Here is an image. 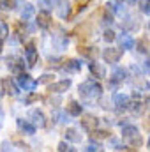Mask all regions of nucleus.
<instances>
[{
    "label": "nucleus",
    "instance_id": "nucleus-1",
    "mask_svg": "<svg viewBox=\"0 0 150 152\" xmlns=\"http://www.w3.org/2000/svg\"><path fill=\"white\" fill-rule=\"evenodd\" d=\"M103 85L97 81V80H85L83 83H79L78 87V92L81 96L83 101H95V99H101L103 97Z\"/></svg>",
    "mask_w": 150,
    "mask_h": 152
},
{
    "label": "nucleus",
    "instance_id": "nucleus-2",
    "mask_svg": "<svg viewBox=\"0 0 150 152\" xmlns=\"http://www.w3.org/2000/svg\"><path fill=\"white\" fill-rule=\"evenodd\" d=\"M122 140H124L129 147H133V149L141 147V143H143L141 133H140L138 126H134V124H125V126H122Z\"/></svg>",
    "mask_w": 150,
    "mask_h": 152
},
{
    "label": "nucleus",
    "instance_id": "nucleus-3",
    "mask_svg": "<svg viewBox=\"0 0 150 152\" xmlns=\"http://www.w3.org/2000/svg\"><path fill=\"white\" fill-rule=\"evenodd\" d=\"M129 78V71L124 69V67H115L111 73V78L108 80V87L110 88H117L118 85H122L125 80Z\"/></svg>",
    "mask_w": 150,
    "mask_h": 152
},
{
    "label": "nucleus",
    "instance_id": "nucleus-4",
    "mask_svg": "<svg viewBox=\"0 0 150 152\" xmlns=\"http://www.w3.org/2000/svg\"><path fill=\"white\" fill-rule=\"evenodd\" d=\"M122 55H124V51L120 50V48H106L104 51H103V60L106 62V64H110V66H117L118 62H120V58H122Z\"/></svg>",
    "mask_w": 150,
    "mask_h": 152
},
{
    "label": "nucleus",
    "instance_id": "nucleus-5",
    "mask_svg": "<svg viewBox=\"0 0 150 152\" xmlns=\"http://www.w3.org/2000/svg\"><path fill=\"white\" fill-rule=\"evenodd\" d=\"M140 27H141V20H140V16H136V14H125V16H124L122 28H124L125 32H138Z\"/></svg>",
    "mask_w": 150,
    "mask_h": 152
},
{
    "label": "nucleus",
    "instance_id": "nucleus-6",
    "mask_svg": "<svg viewBox=\"0 0 150 152\" xmlns=\"http://www.w3.org/2000/svg\"><path fill=\"white\" fill-rule=\"evenodd\" d=\"M16 83H18V87H20L21 90H25V92H34L36 87H37V80H34L30 75H25V73L16 78Z\"/></svg>",
    "mask_w": 150,
    "mask_h": 152
},
{
    "label": "nucleus",
    "instance_id": "nucleus-7",
    "mask_svg": "<svg viewBox=\"0 0 150 152\" xmlns=\"http://www.w3.org/2000/svg\"><path fill=\"white\" fill-rule=\"evenodd\" d=\"M71 85H73L71 78H66V80H60V81H55V83H51V85L48 87V90H50V94H51V96H53V94L60 96V94L67 92V90L71 88Z\"/></svg>",
    "mask_w": 150,
    "mask_h": 152
},
{
    "label": "nucleus",
    "instance_id": "nucleus-8",
    "mask_svg": "<svg viewBox=\"0 0 150 152\" xmlns=\"http://www.w3.org/2000/svg\"><path fill=\"white\" fill-rule=\"evenodd\" d=\"M28 120L39 127V129H42V127H46V124H48V120H46V115L42 110H39V108H34V110H30V113H28Z\"/></svg>",
    "mask_w": 150,
    "mask_h": 152
},
{
    "label": "nucleus",
    "instance_id": "nucleus-9",
    "mask_svg": "<svg viewBox=\"0 0 150 152\" xmlns=\"http://www.w3.org/2000/svg\"><path fill=\"white\" fill-rule=\"evenodd\" d=\"M79 124H81V127L87 133H95L97 131V126H99V118L94 117V115H81Z\"/></svg>",
    "mask_w": 150,
    "mask_h": 152
},
{
    "label": "nucleus",
    "instance_id": "nucleus-10",
    "mask_svg": "<svg viewBox=\"0 0 150 152\" xmlns=\"http://www.w3.org/2000/svg\"><path fill=\"white\" fill-rule=\"evenodd\" d=\"M0 85H2L4 94H7V96H11V97H16V96L20 94V87H18V83L12 81L11 78H2Z\"/></svg>",
    "mask_w": 150,
    "mask_h": 152
},
{
    "label": "nucleus",
    "instance_id": "nucleus-11",
    "mask_svg": "<svg viewBox=\"0 0 150 152\" xmlns=\"http://www.w3.org/2000/svg\"><path fill=\"white\" fill-rule=\"evenodd\" d=\"M16 126H18V131L21 134H27V136H34L36 131H37V127L30 120H25V118H18L16 120Z\"/></svg>",
    "mask_w": 150,
    "mask_h": 152
},
{
    "label": "nucleus",
    "instance_id": "nucleus-12",
    "mask_svg": "<svg viewBox=\"0 0 150 152\" xmlns=\"http://www.w3.org/2000/svg\"><path fill=\"white\" fill-rule=\"evenodd\" d=\"M25 60L23 58H18V57H9L7 58V67L14 73V75H23V71H25Z\"/></svg>",
    "mask_w": 150,
    "mask_h": 152
},
{
    "label": "nucleus",
    "instance_id": "nucleus-13",
    "mask_svg": "<svg viewBox=\"0 0 150 152\" xmlns=\"http://www.w3.org/2000/svg\"><path fill=\"white\" fill-rule=\"evenodd\" d=\"M129 103H131V97L127 94H124V92H115L113 94V106L117 110H127Z\"/></svg>",
    "mask_w": 150,
    "mask_h": 152
},
{
    "label": "nucleus",
    "instance_id": "nucleus-14",
    "mask_svg": "<svg viewBox=\"0 0 150 152\" xmlns=\"http://www.w3.org/2000/svg\"><path fill=\"white\" fill-rule=\"evenodd\" d=\"M81 67H83V62H81L79 58H67V60L60 66V69H62L64 73H79Z\"/></svg>",
    "mask_w": 150,
    "mask_h": 152
},
{
    "label": "nucleus",
    "instance_id": "nucleus-15",
    "mask_svg": "<svg viewBox=\"0 0 150 152\" xmlns=\"http://www.w3.org/2000/svg\"><path fill=\"white\" fill-rule=\"evenodd\" d=\"M37 58H39V53L36 50V46H34V42L27 44V48H25V62H27V66L34 67L37 64Z\"/></svg>",
    "mask_w": 150,
    "mask_h": 152
},
{
    "label": "nucleus",
    "instance_id": "nucleus-16",
    "mask_svg": "<svg viewBox=\"0 0 150 152\" xmlns=\"http://www.w3.org/2000/svg\"><path fill=\"white\" fill-rule=\"evenodd\" d=\"M88 71H90V75L94 76L97 81H99V80H103V78H106V67H104L103 64H99L97 60L88 64Z\"/></svg>",
    "mask_w": 150,
    "mask_h": 152
},
{
    "label": "nucleus",
    "instance_id": "nucleus-17",
    "mask_svg": "<svg viewBox=\"0 0 150 152\" xmlns=\"http://www.w3.org/2000/svg\"><path fill=\"white\" fill-rule=\"evenodd\" d=\"M36 25L42 30H48L51 25V14L48 11H39V14L36 16Z\"/></svg>",
    "mask_w": 150,
    "mask_h": 152
},
{
    "label": "nucleus",
    "instance_id": "nucleus-18",
    "mask_svg": "<svg viewBox=\"0 0 150 152\" xmlns=\"http://www.w3.org/2000/svg\"><path fill=\"white\" fill-rule=\"evenodd\" d=\"M117 39H118V42H120V50H122V51H124V50H133V48L136 46V41L133 39V36H131L129 32H122Z\"/></svg>",
    "mask_w": 150,
    "mask_h": 152
},
{
    "label": "nucleus",
    "instance_id": "nucleus-19",
    "mask_svg": "<svg viewBox=\"0 0 150 152\" xmlns=\"http://www.w3.org/2000/svg\"><path fill=\"white\" fill-rule=\"evenodd\" d=\"M55 11H57L58 18H62V20H67V18L71 16V12H73V5H71V2H57V7H55Z\"/></svg>",
    "mask_w": 150,
    "mask_h": 152
},
{
    "label": "nucleus",
    "instance_id": "nucleus-20",
    "mask_svg": "<svg viewBox=\"0 0 150 152\" xmlns=\"http://www.w3.org/2000/svg\"><path fill=\"white\" fill-rule=\"evenodd\" d=\"M145 110V103L141 99H131L129 106H127V112L133 115V117H140Z\"/></svg>",
    "mask_w": 150,
    "mask_h": 152
},
{
    "label": "nucleus",
    "instance_id": "nucleus-21",
    "mask_svg": "<svg viewBox=\"0 0 150 152\" xmlns=\"http://www.w3.org/2000/svg\"><path fill=\"white\" fill-rule=\"evenodd\" d=\"M67 44H69V37H67L64 32L53 34V46H55V50L62 51V50H66V48H67Z\"/></svg>",
    "mask_w": 150,
    "mask_h": 152
},
{
    "label": "nucleus",
    "instance_id": "nucleus-22",
    "mask_svg": "<svg viewBox=\"0 0 150 152\" xmlns=\"http://www.w3.org/2000/svg\"><path fill=\"white\" fill-rule=\"evenodd\" d=\"M125 2H108L106 4V7H108V11L115 14V16H124L125 14Z\"/></svg>",
    "mask_w": 150,
    "mask_h": 152
},
{
    "label": "nucleus",
    "instance_id": "nucleus-23",
    "mask_svg": "<svg viewBox=\"0 0 150 152\" xmlns=\"http://www.w3.org/2000/svg\"><path fill=\"white\" fill-rule=\"evenodd\" d=\"M81 140H83V134L78 129H74V127H67L66 129V142L67 143H79Z\"/></svg>",
    "mask_w": 150,
    "mask_h": 152
},
{
    "label": "nucleus",
    "instance_id": "nucleus-24",
    "mask_svg": "<svg viewBox=\"0 0 150 152\" xmlns=\"http://www.w3.org/2000/svg\"><path fill=\"white\" fill-rule=\"evenodd\" d=\"M66 112L69 113V117H81V115H83V106H81V103H78V101H69Z\"/></svg>",
    "mask_w": 150,
    "mask_h": 152
},
{
    "label": "nucleus",
    "instance_id": "nucleus-25",
    "mask_svg": "<svg viewBox=\"0 0 150 152\" xmlns=\"http://www.w3.org/2000/svg\"><path fill=\"white\" fill-rule=\"evenodd\" d=\"M34 12H36V7H34L30 2L23 4V7H21V20H23L25 23H28V21L34 18Z\"/></svg>",
    "mask_w": 150,
    "mask_h": 152
},
{
    "label": "nucleus",
    "instance_id": "nucleus-26",
    "mask_svg": "<svg viewBox=\"0 0 150 152\" xmlns=\"http://www.w3.org/2000/svg\"><path fill=\"white\" fill-rule=\"evenodd\" d=\"M79 53H81V57H85V58H88L90 62H95V58H97V48H94V46H87V48H79Z\"/></svg>",
    "mask_w": 150,
    "mask_h": 152
},
{
    "label": "nucleus",
    "instance_id": "nucleus-27",
    "mask_svg": "<svg viewBox=\"0 0 150 152\" xmlns=\"http://www.w3.org/2000/svg\"><path fill=\"white\" fill-rule=\"evenodd\" d=\"M136 50H138V53H141V55L150 53V41L147 37H140L136 41Z\"/></svg>",
    "mask_w": 150,
    "mask_h": 152
},
{
    "label": "nucleus",
    "instance_id": "nucleus-28",
    "mask_svg": "<svg viewBox=\"0 0 150 152\" xmlns=\"http://www.w3.org/2000/svg\"><path fill=\"white\" fill-rule=\"evenodd\" d=\"M53 118H55L58 124H67V122H69V113H67V112H55V113H53Z\"/></svg>",
    "mask_w": 150,
    "mask_h": 152
},
{
    "label": "nucleus",
    "instance_id": "nucleus-29",
    "mask_svg": "<svg viewBox=\"0 0 150 152\" xmlns=\"http://www.w3.org/2000/svg\"><path fill=\"white\" fill-rule=\"evenodd\" d=\"M104 149H103V145L99 143V142H95V140H90V143L87 145V149H85V152H103Z\"/></svg>",
    "mask_w": 150,
    "mask_h": 152
},
{
    "label": "nucleus",
    "instance_id": "nucleus-30",
    "mask_svg": "<svg viewBox=\"0 0 150 152\" xmlns=\"http://www.w3.org/2000/svg\"><path fill=\"white\" fill-rule=\"evenodd\" d=\"M53 78H55L53 75H50V73H44V75L39 76L37 85H46V83H51V81H53Z\"/></svg>",
    "mask_w": 150,
    "mask_h": 152
},
{
    "label": "nucleus",
    "instance_id": "nucleus-31",
    "mask_svg": "<svg viewBox=\"0 0 150 152\" xmlns=\"http://www.w3.org/2000/svg\"><path fill=\"white\" fill-rule=\"evenodd\" d=\"M16 5H18V2H9V0H0V7H2L4 11H12V9H16Z\"/></svg>",
    "mask_w": 150,
    "mask_h": 152
},
{
    "label": "nucleus",
    "instance_id": "nucleus-32",
    "mask_svg": "<svg viewBox=\"0 0 150 152\" xmlns=\"http://www.w3.org/2000/svg\"><path fill=\"white\" fill-rule=\"evenodd\" d=\"M117 37H118V36L113 32L111 28H106V30H104V36H103V39H104L106 42H113V41H115Z\"/></svg>",
    "mask_w": 150,
    "mask_h": 152
},
{
    "label": "nucleus",
    "instance_id": "nucleus-33",
    "mask_svg": "<svg viewBox=\"0 0 150 152\" xmlns=\"http://www.w3.org/2000/svg\"><path fill=\"white\" fill-rule=\"evenodd\" d=\"M9 36H11V34H9L7 23H5V21H0V39H7Z\"/></svg>",
    "mask_w": 150,
    "mask_h": 152
},
{
    "label": "nucleus",
    "instance_id": "nucleus-34",
    "mask_svg": "<svg viewBox=\"0 0 150 152\" xmlns=\"http://www.w3.org/2000/svg\"><path fill=\"white\" fill-rule=\"evenodd\" d=\"M39 5H41V7H44L42 11H48V12H50V11H51L53 7H57V2H48V0H39Z\"/></svg>",
    "mask_w": 150,
    "mask_h": 152
},
{
    "label": "nucleus",
    "instance_id": "nucleus-35",
    "mask_svg": "<svg viewBox=\"0 0 150 152\" xmlns=\"http://www.w3.org/2000/svg\"><path fill=\"white\" fill-rule=\"evenodd\" d=\"M58 152H76V149H73L67 142H60L58 143Z\"/></svg>",
    "mask_w": 150,
    "mask_h": 152
},
{
    "label": "nucleus",
    "instance_id": "nucleus-36",
    "mask_svg": "<svg viewBox=\"0 0 150 152\" xmlns=\"http://www.w3.org/2000/svg\"><path fill=\"white\" fill-rule=\"evenodd\" d=\"M48 103H50V106H51V108H53V106H55V108H58V104L62 103V99H60V97H53V96H50V97H48Z\"/></svg>",
    "mask_w": 150,
    "mask_h": 152
},
{
    "label": "nucleus",
    "instance_id": "nucleus-37",
    "mask_svg": "<svg viewBox=\"0 0 150 152\" xmlns=\"http://www.w3.org/2000/svg\"><path fill=\"white\" fill-rule=\"evenodd\" d=\"M103 21H104L106 25H111V23H113V14L110 12V11H106V12H104V16H103Z\"/></svg>",
    "mask_w": 150,
    "mask_h": 152
},
{
    "label": "nucleus",
    "instance_id": "nucleus-38",
    "mask_svg": "<svg viewBox=\"0 0 150 152\" xmlns=\"http://www.w3.org/2000/svg\"><path fill=\"white\" fill-rule=\"evenodd\" d=\"M140 5H141V11L150 16V0H147V2H140Z\"/></svg>",
    "mask_w": 150,
    "mask_h": 152
},
{
    "label": "nucleus",
    "instance_id": "nucleus-39",
    "mask_svg": "<svg viewBox=\"0 0 150 152\" xmlns=\"http://www.w3.org/2000/svg\"><path fill=\"white\" fill-rule=\"evenodd\" d=\"M115 152H136V149H133V147H122V145H118Z\"/></svg>",
    "mask_w": 150,
    "mask_h": 152
},
{
    "label": "nucleus",
    "instance_id": "nucleus-40",
    "mask_svg": "<svg viewBox=\"0 0 150 152\" xmlns=\"http://www.w3.org/2000/svg\"><path fill=\"white\" fill-rule=\"evenodd\" d=\"M2 124H4V112H2V108H0V129H2Z\"/></svg>",
    "mask_w": 150,
    "mask_h": 152
},
{
    "label": "nucleus",
    "instance_id": "nucleus-41",
    "mask_svg": "<svg viewBox=\"0 0 150 152\" xmlns=\"http://www.w3.org/2000/svg\"><path fill=\"white\" fill-rule=\"evenodd\" d=\"M2 50H4V39H0V53H2Z\"/></svg>",
    "mask_w": 150,
    "mask_h": 152
},
{
    "label": "nucleus",
    "instance_id": "nucleus-42",
    "mask_svg": "<svg viewBox=\"0 0 150 152\" xmlns=\"http://www.w3.org/2000/svg\"><path fill=\"white\" fill-rule=\"evenodd\" d=\"M4 96V90H2V85H0V97Z\"/></svg>",
    "mask_w": 150,
    "mask_h": 152
},
{
    "label": "nucleus",
    "instance_id": "nucleus-43",
    "mask_svg": "<svg viewBox=\"0 0 150 152\" xmlns=\"http://www.w3.org/2000/svg\"><path fill=\"white\" fill-rule=\"evenodd\" d=\"M147 147H149V151H150V138L147 140Z\"/></svg>",
    "mask_w": 150,
    "mask_h": 152
},
{
    "label": "nucleus",
    "instance_id": "nucleus-44",
    "mask_svg": "<svg viewBox=\"0 0 150 152\" xmlns=\"http://www.w3.org/2000/svg\"><path fill=\"white\" fill-rule=\"evenodd\" d=\"M149 30H150V23H149Z\"/></svg>",
    "mask_w": 150,
    "mask_h": 152
}]
</instances>
